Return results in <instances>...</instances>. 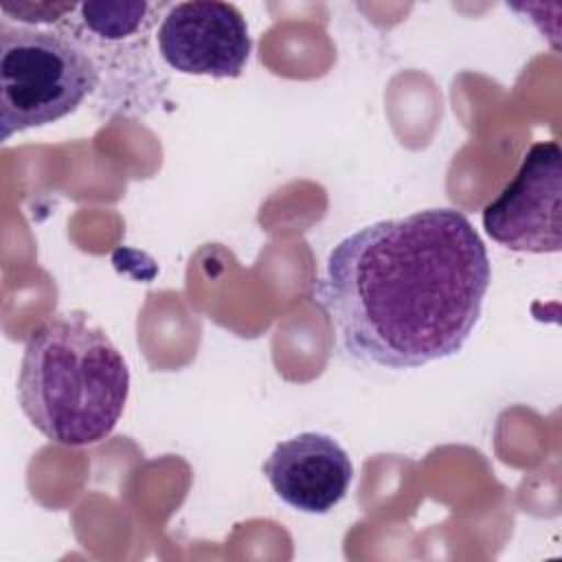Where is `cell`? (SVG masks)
I'll use <instances>...</instances> for the list:
<instances>
[{"label":"cell","instance_id":"cell-6","mask_svg":"<svg viewBox=\"0 0 562 562\" xmlns=\"http://www.w3.org/2000/svg\"><path fill=\"white\" fill-rule=\"evenodd\" d=\"M274 494L305 514H327L347 494L353 465L345 448L323 432H299L274 446L263 463Z\"/></svg>","mask_w":562,"mask_h":562},{"label":"cell","instance_id":"cell-1","mask_svg":"<svg viewBox=\"0 0 562 562\" xmlns=\"http://www.w3.org/2000/svg\"><path fill=\"white\" fill-rule=\"evenodd\" d=\"M490 279V257L470 220L454 209H424L340 239L316 299L349 356L417 369L461 351Z\"/></svg>","mask_w":562,"mask_h":562},{"label":"cell","instance_id":"cell-3","mask_svg":"<svg viewBox=\"0 0 562 562\" xmlns=\"http://www.w3.org/2000/svg\"><path fill=\"white\" fill-rule=\"evenodd\" d=\"M90 48L72 33L31 26L0 31V138L55 123L99 86Z\"/></svg>","mask_w":562,"mask_h":562},{"label":"cell","instance_id":"cell-7","mask_svg":"<svg viewBox=\"0 0 562 562\" xmlns=\"http://www.w3.org/2000/svg\"><path fill=\"white\" fill-rule=\"evenodd\" d=\"M79 18L61 20L59 29L72 33L77 40L94 37L99 42H123L138 31L149 26L147 13L151 11L149 2H83L79 4Z\"/></svg>","mask_w":562,"mask_h":562},{"label":"cell","instance_id":"cell-4","mask_svg":"<svg viewBox=\"0 0 562 562\" xmlns=\"http://www.w3.org/2000/svg\"><path fill=\"white\" fill-rule=\"evenodd\" d=\"M483 228L516 252L562 248V149L555 140L536 143L516 176L483 209Z\"/></svg>","mask_w":562,"mask_h":562},{"label":"cell","instance_id":"cell-8","mask_svg":"<svg viewBox=\"0 0 562 562\" xmlns=\"http://www.w3.org/2000/svg\"><path fill=\"white\" fill-rule=\"evenodd\" d=\"M79 4L75 2H2V11L7 15H15L13 20L18 22H29V24H53L61 22V18L70 15L77 11Z\"/></svg>","mask_w":562,"mask_h":562},{"label":"cell","instance_id":"cell-2","mask_svg":"<svg viewBox=\"0 0 562 562\" xmlns=\"http://www.w3.org/2000/svg\"><path fill=\"white\" fill-rule=\"evenodd\" d=\"M127 395V362L86 314H55L26 338L18 400L53 443L79 448L103 441L119 424Z\"/></svg>","mask_w":562,"mask_h":562},{"label":"cell","instance_id":"cell-5","mask_svg":"<svg viewBox=\"0 0 562 562\" xmlns=\"http://www.w3.org/2000/svg\"><path fill=\"white\" fill-rule=\"evenodd\" d=\"M156 40L158 53L169 68L213 79L239 77L252 48L241 11L235 4L215 0L167 7Z\"/></svg>","mask_w":562,"mask_h":562}]
</instances>
